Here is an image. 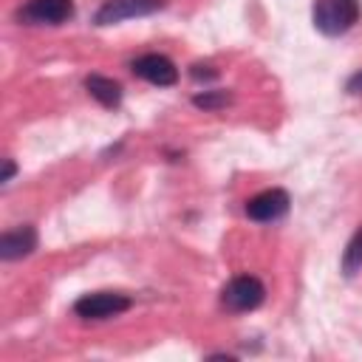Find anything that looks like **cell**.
I'll return each mask as SVG.
<instances>
[{
  "label": "cell",
  "mask_w": 362,
  "mask_h": 362,
  "mask_svg": "<svg viewBox=\"0 0 362 362\" xmlns=\"http://www.w3.org/2000/svg\"><path fill=\"white\" fill-rule=\"evenodd\" d=\"M339 269L345 277H354L359 269H362V226L351 235V240L345 243L342 249V260H339Z\"/></svg>",
  "instance_id": "obj_10"
},
{
  "label": "cell",
  "mask_w": 362,
  "mask_h": 362,
  "mask_svg": "<svg viewBox=\"0 0 362 362\" xmlns=\"http://www.w3.org/2000/svg\"><path fill=\"white\" fill-rule=\"evenodd\" d=\"M14 173H17L14 161H11V158H6V170H3V178H0V181H3V184H8V181L14 178Z\"/></svg>",
  "instance_id": "obj_14"
},
{
  "label": "cell",
  "mask_w": 362,
  "mask_h": 362,
  "mask_svg": "<svg viewBox=\"0 0 362 362\" xmlns=\"http://www.w3.org/2000/svg\"><path fill=\"white\" fill-rule=\"evenodd\" d=\"M362 6L359 0H314L311 23L325 37H339L359 23Z\"/></svg>",
  "instance_id": "obj_1"
},
{
  "label": "cell",
  "mask_w": 362,
  "mask_h": 362,
  "mask_svg": "<svg viewBox=\"0 0 362 362\" xmlns=\"http://www.w3.org/2000/svg\"><path fill=\"white\" fill-rule=\"evenodd\" d=\"M34 249H37V229L31 223L14 226V229H8V232L0 235V257L3 260L28 257Z\"/></svg>",
  "instance_id": "obj_8"
},
{
  "label": "cell",
  "mask_w": 362,
  "mask_h": 362,
  "mask_svg": "<svg viewBox=\"0 0 362 362\" xmlns=\"http://www.w3.org/2000/svg\"><path fill=\"white\" fill-rule=\"evenodd\" d=\"M85 90L102 105V107H119L122 105V85L110 76L102 74H90L85 76Z\"/></svg>",
  "instance_id": "obj_9"
},
{
  "label": "cell",
  "mask_w": 362,
  "mask_h": 362,
  "mask_svg": "<svg viewBox=\"0 0 362 362\" xmlns=\"http://www.w3.org/2000/svg\"><path fill=\"white\" fill-rule=\"evenodd\" d=\"M229 102H232V93H226V90H204V93L192 96V105L201 110H221Z\"/></svg>",
  "instance_id": "obj_11"
},
{
  "label": "cell",
  "mask_w": 362,
  "mask_h": 362,
  "mask_svg": "<svg viewBox=\"0 0 362 362\" xmlns=\"http://www.w3.org/2000/svg\"><path fill=\"white\" fill-rule=\"evenodd\" d=\"M345 90H348V93H354V96H362V71H356V74H351V76H348Z\"/></svg>",
  "instance_id": "obj_13"
},
{
  "label": "cell",
  "mask_w": 362,
  "mask_h": 362,
  "mask_svg": "<svg viewBox=\"0 0 362 362\" xmlns=\"http://www.w3.org/2000/svg\"><path fill=\"white\" fill-rule=\"evenodd\" d=\"M167 6V0H105L96 14L93 23L96 25H116L122 20H133V17H147L156 14Z\"/></svg>",
  "instance_id": "obj_5"
},
{
  "label": "cell",
  "mask_w": 362,
  "mask_h": 362,
  "mask_svg": "<svg viewBox=\"0 0 362 362\" xmlns=\"http://www.w3.org/2000/svg\"><path fill=\"white\" fill-rule=\"evenodd\" d=\"M189 76H192V79H198V82H201V79L206 82V79H215V76H218V71H215L212 65H201V62H195V65L189 68Z\"/></svg>",
  "instance_id": "obj_12"
},
{
  "label": "cell",
  "mask_w": 362,
  "mask_h": 362,
  "mask_svg": "<svg viewBox=\"0 0 362 362\" xmlns=\"http://www.w3.org/2000/svg\"><path fill=\"white\" fill-rule=\"evenodd\" d=\"M130 71H133L139 79H144V82H150V85H158V88H170V85L178 82V68H175V62H173L170 57H164V54H156V51L136 57V59L130 62Z\"/></svg>",
  "instance_id": "obj_7"
},
{
  "label": "cell",
  "mask_w": 362,
  "mask_h": 362,
  "mask_svg": "<svg viewBox=\"0 0 362 362\" xmlns=\"http://www.w3.org/2000/svg\"><path fill=\"white\" fill-rule=\"evenodd\" d=\"M266 300V286L255 274H238L221 288V303L229 311H255Z\"/></svg>",
  "instance_id": "obj_2"
},
{
  "label": "cell",
  "mask_w": 362,
  "mask_h": 362,
  "mask_svg": "<svg viewBox=\"0 0 362 362\" xmlns=\"http://www.w3.org/2000/svg\"><path fill=\"white\" fill-rule=\"evenodd\" d=\"M74 17V0H25L17 20L25 25H62Z\"/></svg>",
  "instance_id": "obj_4"
},
{
  "label": "cell",
  "mask_w": 362,
  "mask_h": 362,
  "mask_svg": "<svg viewBox=\"0 0 362 362\" xmlns=\"http://www.w3.org/2000/svg\"><path fill=\"white\" fill-rule=\"evenodd\" d=\"M291 209V198L286 189L280 187H272V189H263L257 192L255 198L246 201V218L257 221V223H272V221H280L286 218Z\"/></svg>",
  "instance_id": "obj_6"
},
{
  "label": "cell",
  "mask_w": 362,
  "mask_h": 362,
  "mask_svg": "<svg viewBox=\"0 0 362 362\" xmlns=\"http://www.w3.org/2000/svg\"><path fill=\"white\" fill-rule=\"evenodd\" d=\"M130 308V297L122 291H90L74 303V314L82 320H110Z\"/></svg>",
  "instance_id": "obj_3"
}]
</instances>
